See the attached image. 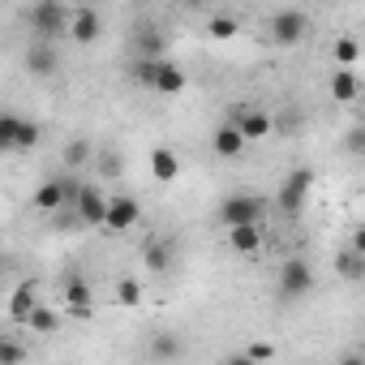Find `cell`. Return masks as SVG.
<instances>
[{
	"label": "cell",
	"mask_w": 365,
	"mask_h": 365,
	"mask_svg": "<svg viewBox=\"0 0 365 365\" xmlns=\"http://www.w3.org/2000/svg\"><path fill=\"white\" fill-rule=\"evenodd\" d=\"M22 22L31 26L35 43H52V48H56V43L69 35V9L61 5V0H39V5L22 9Z\"/></svg>",
	"instance_id": "1"
},
{
	"label": "cell",
	"mask_w": 365,
	"mask_h": 365,
	"mask_svg": "<svg viewBox=\"0 0 365 365\" xmlns=\"http://www.w3.org/2000/svg\"><path fill=\"white\" fill-rule=\"evenodd\" d=\"M133 78L146 91H155V95H180V91H185V69L172 65V61H138Z\"/></svg>",
	"instance_id": "2"
},
{
	"label": "cell",
	"mask_w": 365,
	"mask_h": 365,
	"mask_svg": "<svg viewBox=\"0 0 365 365\" xmlns=\"http://www.w3.org/2000/svg\"><path fill=\"white\" fill-rule=\"evenodd\" d=\"M39 138H43L39 120L18 116V112H0V155H9V150H31V146H39Z\"/></svg>",
	"instance_id": "3"
},
{
	"label": "cell",
	"mask_w": 365,
	"mask_h": 365,
	"mask_svg": "<svg viewBox=\"0 0 365 365\" xmlns=\"http://www.w3.org/2000/svg\"><path fill=\"white\" fill-rule=\"evenodd\" d=\"M78 180L73 176H48L43 185L35 190V198H31V207L39 211V215H56V211H69L73 207V198H78Z\"/></svg>",
	"instance_id": "4"
},
{
	"label": "cell",
	"mask_w": 365,
	"mask_h": 365,
	"mask_svg": "<svg viewBox=\"0 0 365 365\" xmlns=\"http://www.w3.org/2000/svg\"><path fill=\"white\" fill-rule=\"evenodd\" d=\"M220 224L224 228H245V224H267V202L258 194H228L220 202Z\"/></svg>",
	"instance_id": "5"
},
{
	"label": "cell",
	"mask_w": 365,
	"mask_h": 365,
	"mask_svg": "<svg viewBox=\"0 0 365 365\" xmlns=\"http://www.w3.org/2000/svg\"><path fill=\"white\" fill-rule=\"evenodd\" d=\"M309 190H314V172H309V168H292V172L284 176L279 194H275V207H279L288 220H297V215L305 211V202H309Z\"/></svg>",
	"instance_id": "6"
},
{
	"label": "cell",
	"mask_w": 365,
	"mask_h": 365,
	"mask_svg": "<svg viewBox=\"0 0 365 365\" xmlns=\"http://www.w3.org/2000/svg\"><path fill=\"white\" fill-rule=\"evenodd\" d=\"M267 35H271L275 48H297L309 35V14L305 9H279V14H271Z\"/></svg>",
	"instance_id": "7"
},
{
	"label": "cell",
	"mask_w": 365,
	"mask_h": 365,
	"mask_svg": "<svg viewBox=\"0 0 365 365\" xmlns=\"http://www.w3.org/2000/svg\"><path fill=\"white\" fill-rule=\"evenodd\" d=\"M314 267L305 262V258H284V267H279V275H275V284H279V297L284 301H305L309 292H314Z\"/></svg>",
	"instance_id": "8"
},
{
	"label": "cell",
	"mask_w": 365,
	"mask_h": 365,
	"mask_svg": "<svg viewBox=\"0 0 365 365\" xmlns=\"http://www.w3.org/2000/svg\"><path fill=\"white\" fill-rule=\"evenodd\" d=\"M61 301H65V314L73 318H95V292H91V279L82 271H69L61 279Z\"/></svg>",
	"instance_id": "9"
},
{
	"label": "cell",
	"mask_w": 365,
	"mask_h": 365,
	"mask_svg": "<svg viewBox=\"0 0 365 365\" xmlns=\"http://www.w3.org/2000/svg\"><path fill=\"white\" fill-rule=\"evenodd\" d=\"M232 129H237L245 142H258V138H271V133H275V116H271L262 103H241Z\"/></svg>",
	"instance_id": "10"
},
{
	"label": "cell",
	"mask_w": 365,
	"mask_h": 365,
	"mask_svg": "<svg viewBox=\"0 0 365 365\" xmlns=\"http://www.w3.org/2000/svg\"><path fill=\"white\" fill-rule=\"evenodd\" d=\"M69 211H73V220H78V224H86V228H103V215H108V194H103V190H95V185H82Z\"/></svg>",
	"instance_id": "11"
},
{
	"label": "cell",
	"mask_w": 365,
	"mask_h": 365,
	"mask_svg": "<svg viewBox=\"0 0 365 365\" xmlns=\"http://www.w3.org/2000/svg\"><path fill=\"white\" fill-rule=\"evenodd\" d=\"M138 220H142V202L138 198H129V194L108 198V215H103L108 232H129V228H138Z\"/></svg>",
	"instance_id": "12"
},
{
	"label": "cell",
	"mask_w": 365,
	"mask_h": 365,
	"mask_svg": "<svg viewBox=\"0 0 365 365\" xmlns=\"http://www.w3.org/2000/svg\"><path fill=\"white\" fill-rule=\"evenodd\" d=\"M103 35V14L99 9H69V35L73 43H95Z\"/></svg>",
	"instance_id": "13"
},
{
	"label": "cell",
	"mask_w": 365,
	"mask_h": 365,
	"mask_svg": "<svg viewBox=\"0 0 365 365\" xmlns=\"http://www.w3.org/2000/svg\"><path fill=\"white\" fill-rule=\"evenodd\" d=\"M26 69H31L35 78H52V73L61 69V52H56L52 43H31V48H26Z\"/></svg>",
	"instance_id": "14"
},
{
	"label": "cell",
	"mask_w": 365,
	"mask_h": 365,
	"mask_svg": "<svg viewBox=\"0 0 365 365\" xmlns=\"http://www.w3.org/2000/svg\"><path fill=\"white\" fill-rule=\"evenodd\" d=\"M228 245L237 254H258L267 245V224H245V228H228Z\"/></svg>",
	"instance_id": "15"
},
{
	"label": "cell",
	"mask_w": 365,
	"mask_h": 365,
	"mask_svg": "<svg viewBox=\"0 0 365 365\" xmlns=\"http://www.w3.org/2000/svg\"><path fill=\"white\" fill-rule=\"evenodd\" d=\"M133 48H138V61H168V39L155 26H142L138 39H133Z\"/></svg>",
	"instance_id": "16"
},
{
	"label": "cell",
	"mask_w": 365,
	"mask_h": 365,
	"mask_svg": "<svg viewBox=\"0 0 365 365\" xmlns=\"http://www.w3.org/2000/svg\"><path fill=\"white\" fill-rule=\"evenodd\" d=\"M142 267H146L150 275H168V271H172V245L159 241V237H150V241L142 245Z\"/></svg>",
	"instance_id": "17"
},
{
	"label": "cell",
	"mask_w": 365,
	"mask_h": 365,
	"mask_svg": "<svg viewBox=\"0 0 365 365\" xmlns=\"http://www.w3.org/2000/svg\"><path fill=\"white\" fill-rule=\"evenodd\" d=\"M61 322H65V314H61L56 305H35V309H31V318H26L22 327H26L31 335H56V331H61Z\"/></svg>",
	"instance_id": "18"
},
{
	"label": "cell",
	"mask_w": 365,
	"mask_h": 365,
	"mask_svg": "<svg viewBox=\"0 0 365 365\" xmlns=\"http://www.w3.org/2000/svg\"><path fill=\"white\" fill-rule=\"evenodd\" d=\"M331 99L335 103H356L361 99V78L352 69H331Z\"/></svg>",
	"instance_id": "19"
},
{
	"label": "cell",
	"mask_w": 365,
	"mask_h": 365,
	"mask_svg": "<svg viewBox=\"0 0 365 365\" xmlns=\"http://www.w3.org/2000/svg\"><path fill=\"white\" fill-rule=\"evenodd\" d=\"M150 172H155V180H163V185H168V180H176V176H180L176 150H172V146H155V150H150Z\"/></svg>",
	"instance_id": "20"
},
{
	"label": "cell",
	"mask_w": 365,
	"mask_h": 365,
	"mask_svg": "<svg viewBox=\"0 0 365 365\" xmlns=\"http://www.w3.org/2000/svg\"><path fill=\"white\" fill-rule=\"evenodd\" d=\"M211 150H215L220 159H237V155L245 150V138H241L232 125H220V129L211 133Z\"/></svg>",
	"instance_id": "21"
},
{
	"label": "cell",
	"mask_w": 365,
	"mask_h": 365,
	"mask_svg": "<svg viewBox=\"0 0 365 365\" xmlns=\"http://www.w3.org/2000/svg\"><path fill=\"white\" fill-rule=\"evenodd\" d=\"M146 352H150V361L168 365V361H176V356H180V335H172V331H155Z\"/></svg>",
	"instance_id": "22"
},
{
	"label": "cell",
	"mask_w": 365,
	"mask_h": 365,
	"mask_svg": "<svg viewBox=\"0 0 365 365\" xmlns=\"http://www.w3.org/2000/svg\"><path fill=\"white\" fill-rule=\"evenodd\" d=\"M35 305H39L35 284H22V288H14V297H9V318H14V322H26Z\"/></svg>",
	"instance_id": "23"
},
{
	"label": "cell",
	"mask_w": 365,
	"mask_h": 365,
	"mask_svg": "<svg viewBox=\"0 0 365 365\" xmlns=\"http://www.w3.org/2000/svg\"><path fill=\"white\" fill-rule=\"evenodd\" d=\"M91 159H95V150H91V138H69V142H65V168H69V172L86 168Z\"/></svg>",
	"instance_id": "24"
},
{
	"label": "cell",
	"mask_w": 365,
	"mask_h": 365,
	"mask_svg": "<svg viewBox=\"0 0 365 365\" xmlns=\"http://www.w3.org/2000/svg\"><path fill=\"white\" fill-rule=\"evenodd\" d=\"M331 56H335V69H352V65L361 61V43H356L352 35H344V39H335Z\"/></svg>",
	"instance_id": "25"
},
{
	"label": "cell",
	"mask_w": 365,
	"mask_h": 365,
	"mask_svg": "<svg viewBox=\"0 0 365 365\" xmlns=\"http://www.w3.org/2000/svg\"><path fill=\"white\" fill-rule=\"evenodd\" d=\"M116 301H120L125 309H138V305H142V284H138L133 275H120V279H116Z\"/></svg>",
	"instance_id": "26"
},
{
	"label": "cell",
	"mask_w": 365,
	"mask_h": 365,
	"mask_svg": "<svg viewBox=\"0 0 365 365\" xmlns=\"http://www.w3.org/2000/svg\"><path fill=\"white\" fill-rule=\"evenodd\" d=\"M26 356H31V348L22 339L5 335V344H0V365H26Z\"/></svg>",
	"instance_id": "27"
},
{
	"label": "cell",
	"mask_w": 365,
	"mask_h": 365,
	"mask_svg": "<svg viewBox=\"0 0 365 365\" xmlns=\"http://www.w3.org/2000/svg\"><path fill=\"white\" fill-rule=\"evenodd\" d=\"M207 31H211V39H232V35L241 31V22H237L232 14H215V18L207 22Z\"/></svg>",
	"instance_id": "28"
},
{
	"label": "cell",
	"mask_w": 365,
	"mask_h": 365,
	"mask_svg": "<svg viewBox=\"0 0 365 365\" xmlns=\"http://www.w3.org/2000/svg\"><path fill=\"white\" fill-rule=\"evenodd\" d=\"M335 267H339V275H344V279H361V275H365V254H352V250H344Z\"/></svg>",
	"instance_id": "29"
},
{
	"label": "cell",
	"mask_w": 365,
	"mask_h": 365,
	"mask_svg": "<svg viewBox=\"0 0 365 365\" xmlns=\"http://www.w3.org/2000/svg\"><path fill=\"white\" fill-rule=\"evenodd\" d=\"M241 352H245L254 365H262V361H271V356H275V344H267V339H250Z\"/></svg>",
	"instance_id": "30"
},
{
	"label": "cell",
	"mask_w": 365,
	"mask_h": 365,
	"mask_svg": "<svg viewBox=\"0 0 365 365\" xmlns=\"http://www.w3.org/2000/svg\"><path fill=\"white\" fill-rule=\"evenodd\" d=\"M99 176H120V155L116 150H99Z\"/></svg>",
	"instance_id": "31"
},
{
	"label": "cell",
	"mask_w": 365,
	"mask_h": 365,
	"mask_svg": "<svg viewBox=\"0 0 365 365\" xmlns=\"http://www.w3.org/2000/svg\"><path fill=\"white\" fill-rule=\"evenodd\" d=\"M361 146H365V129H348V150L361 155Z\"/></svg>",
	"instance_id": "32"
},
{
	"label": "cell",
	"mask_w": 365,
	"mask_h": 365,
	"mask_svg": "<svg viewBox=\"0 0 365 365\" xmlns=\"http://www.w3.org/2000/svg\"><path fill=\"white\" fill-rule=\"evenodd\" d=\"M220 365H254V361H250V356H245V352H228V356H224V361H220Z\"/></svg>",
	"instance_id": "33"
},
{
	"label": "cell",
	"mask_w": 365,
	"mask_h": 365,
	"mask_svg": "<svg viewBox=\"0 0 365 365\" xmlns=\"http://www.w3.org/2000/svg\"><path fill=\"white\" fill-rule=\"evenodd\" d=\"M335 365H365V356H361V352H344Z\"/></svg>",
	"instance_id": "34"
},
{
	"label": "cell",
	"mask_w": 365,
	"mask_h": 365,
	"mask_svg": "<svg viewBox=\"0 0 365 365\" xmlns=\"http://www.w3.org/2000/svg\"><path fill=\"white\" fill-rule=\"evenodd\" d=\"M0 275H5V262H0Z\"/></svg>",
	"instance_id": "35"
},
{
	"label": "cell",
	"mask_w": 365,
	"mask_h": 365,
	"mask_svg": "<svg viewBox=\"0 0 365 365\" xmlns=\"http://www.w3.org/2000/svg\"><path fill=\"white\" fill-rule=\"evenodd\" d=\"M0 344H5V335H0Z\"/></svg>",
	"instance_id": "36"
}]
</instances>
